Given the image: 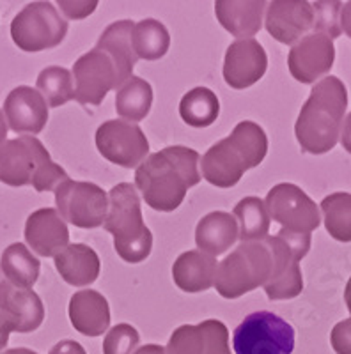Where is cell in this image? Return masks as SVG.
Here are the masks:
<instances>
[{"label":"cell","instance_id":"1","mask_svg":"<svg viewBox=\"0 0 351 354\" xmlns=\"http://www.w3.org/2000/svg\"><path fill=\"white\" fill-rule=\"evenodd\" d=\"M201 156L185 145H170L145 158L135 172V186L154 211L170 213L183 204L186 189L201 183Z\"/></svg>","mask_w":351,"mask_h":354},{"label":"cell","instance_id":"2","mask_svg":"<svg viewBox=\"0 0 351 354\" xmlns=\"http://www.w3.org/2000/svg\"><path fill=\"white\" fill-rule=\"evenodd\" d=\"M348 106L346 85L337 77L321 78L300 110L295 135L305 153L325 154L339 142Z\"/></svg>","mask_w":351,"mask_h":354},{"label":"cell","instance_id":"3","mask_svg":"<svg viewBox=\"0 0 351 354\" xmlns=\"http://www.w3.org/2000/svg\"><path fill=\"white\" fill-rule=\"evenodd\" d=\"M268 153L264 129L252 121L236 124L229 137L217 142L201 160L202 177L218 188H233L246 170L254 169Z\"/></svg>","mask_w":351,"mask_h":354},{"label":"cell","instance_id":"4","mask_svg":"<svg viewBox=\"0 0 351 354\" xmlns=\"http://www.w3.org/2000/svg\"><path fill=\"white\" fill-rule=\"evenodd\" d=\"M66 179V170L53 163L36 137L24 135L0 145V181L4 185H33L36 192H55Z\"/></svg>","mask_w":351,"mask_h":354},{"label":"cell","instance_id":"5","mask_svg":"<svg viewBox=\"0 0 351 354\" xmlns=\"http://www.w3.org/2000/svg\"><path fill=\"white\" fill-rule=\"evenodd\" d=\"M103 225L114 236V246L123 261L137 264L150 257L153 234L144 223L141 197L134 185L121 183L110 189L109 214Z\"/></svg>","mask_w":351,"mask_h":354},{"label":"cell","instance_id":"6","mask_svg":"<svg viewBox=\"0 0 351 354\" xmlns=\"http://www.w3.org/2000/svg\"><path fill=\"white\" fill-rule=\"evenodd\" d=\"M273 270V255L268 243L243 241L227 255L217 270L215 287L226 299L242 298L243 294L264 287Z\"/></svg>","mask_w":351,"mask_h":354},{"label":"cell","instance_id":"7","mask_svg":"<svg viewBox=\"0 0 351 354\" xmlns=\"http://www.w3.org/2000/svg\"><path fill=\"white\" fill-rule=\"evenodd\" d=\"M264 241L268 243L273 255L271 277L264 283L267 296L271 301L296 298L303 290L300 261L311 250V234L280 229L277 236H268Z\"/></svg>","mask_w":351,"mask_h":354},{"label":"cell","instance_id":"8","mask_svg":"<svg viewBox=\"0 0 351 354\" xmlns=\"http://www.w3.org/2000/svg\"><path fill=\"white\" fill-rule=\"evenodd\" d=\"M236 354H291L295 349V330L273 312L246 315L233 333Z\"/></svg>","mask_w":351,"mask_h":354},{"label":"cell","instance_id":"9","mask_svg":"<svg viewBox=\"0 0 351 354\" xmlns=\"http://www.w3.org/2000/svg\"><path fill=\"white\" fill-rule=\"evenodd\" d=\"M68 34V21L52 2H30L11 21V37L24 52L55 48Z\"/></svg>","mask_w":351,"mask_h":354},{"label":"cell","instance_id":"10","mask_svg":"<svg viewBox=\"0 0 351 354\" xmlns=\"http://www.w3.org/2000/svg\"><path fill=\"white\" fill-rule=\"evenodd\" d=\"M57 211L78 229H96L109 214V195L94 183L66 179L55 189Z\"/></svg>","mask_w":351,"mask_h":354},{"label":"cell","instance_id":"11","mask_svg":"<svg viewBox=\"0 0 351 354\" xmlns=\"http://www.w3.org/2000/svg\"><path fill=\"white\" fill-rule=\"evenodd\" d=\"M264 205L271 220L291 232L311 234L321 223L318 204L302 188L291 183L275 185L268 192Z\"/></svg>","mask_w":351,"mask_h":354},{"label":"cell","instance_id":"12","mask_svg":"<svg viewBox=\"0 0 351 354\" xmlns=\"http://www.w3.org/2000/svg\"><path fill=\"white\" fill-rule=\"evenodd\" d=\"M96 147L110 163L125 169L138 167L150 153V142L137 124L128 121H105L96 131Z\"/></svg>","mask_w":351,"mask_h":354},{"label":"cell","instance_id":"13","mask_svg":"<svg viewBox=\"0 0 351 354\" xmlns=\"http://www.w3.org/2000/svg\"><path fill=\"white\" fill-rule=\"evenodd\" d=\"M75 100L82 105H101L107 94L117 88V71L103 50H91L73 64Z\"/></svg>","mask_w":351,"mask_h":354},{"label":"cell","instance_id":"14","mask_svg":"<svg viewBox=\"0 0 351 354\" xmlns=\"http://www.w3.org/2000/svg\"><path fill=\"white\" fill-rule=\"evenodd\" d=\"M335 61L334 43L321 32L303 36L287 55V66L295 80L300 84H314L325 77Z\"/></svg>","mask_w":351,"mask_h":354},{"label":"cell","instance_id":"15","mask_svg":"<svg viewBox=\"0 0 351 354\" xmlns=\"http://www.w3.org/2000/svg\"><path fill=\"white\" fill-rule=\"evenodd\" d=\"M167 354H233L229 331L224 322L208 319L197 326H179L172 331L167 344Z\"/></svg>","mask_w":351,"mask_h":354},{"label":"cell","instance_id":"16","mask_svg":"<svg viewBox=\"0 0 351 354\" xmlns=\"http://www.w3.org/2000/svg\"><path fill=\"white\" fill-rule=\"evenodd\" d=\"M268 68V57L261 43L252 39H238L229 44L224 59V80L229 87L242 88L258 84Z\"/></svg>","mask_w":351,"mask_h":354},{"label":"cell","instance_id":"17","mask_svg":"<svg viewBox=\"0 0 351 354\" xmlns=\"http://www.w3.org/2000/svg\"><path fill=\"white\" fill-rule=\"evenodd\" d=\"M267 30L282 44H296L314 27V8L305 0H273L267 9Z\"/></svg>","mask_w":351,"mask_h":354},{"label":"cell","instance_id":"18","mask_svg":"<svg viewBox=\"0 0 351 354\" xmlns=\"http://www.w3.org/2000/svg\"><path fill=\"white\" fill-rule=\"evenodd\" d=\"M4 115L8 126L17 133L37 135L48 121V105L37 88L20 85L12 88L4 101Z\"/></svg>","mask_w":351,"mask_h":354},{"label":"cell","instance_id":"19","mask_svg":"<svg viewBox=\"0 0 351 354\" xmlns=\"http://www.w3.org/2000/svg\"><path fill=\"white\" fill-rule=\"evenodd\" d=\"M25 241L41 257H57L69 245L68 225L59 211L43 207L27 218Z\"/></svg>","mask_w":351,"mask_h":354},{"label":"cell","instance_id":"20","mask_svg":"<svg viewBox=\"0 0 351 354\" xmlns=\"http://www.w3.org/2000/svg\"><path fill=\"white\" fill-rule=\"evenodd\" d=\"M134 21L121 20L114 21L112 25L103 30L96 43L98 50H103L107 55L112 59L117 71V91L134 77L135 64H137V55L132 46V32H134Z\"/></svg>","mask_w":351,"mask_h":354},{"label":"cell","instance_id":"21","mask_svg":"<svg viewBox=\"0 0 351 354\" xmlns=\"http://www.w3.org/2000/svg\"><path fill=\"white\" fill-rule=\"evenodd\" d=\"M73 328L85 337H100L110 326V308L98 290H78L69 299Z\"/></svg>","mask_w":351,"mask_h":354},{"label":"cell","instance_id":"22","mask_svg":"<svg viewBox=\"0 0 351 354\" xmlns=\"http://www.w3.org/2000/svg\"><path fill=\"white\" fill-rule=\"evenodd\" d=\"M264 0H217L215 15L227 32L240 39H252L261 30Z\"/></svg>","mask_w":351,"mask_h":354},{"label":"cell","instance_id":"23","mask_svg":"<svg viewBox=\"0 0 351 354\" xmlns=\"http://www.w3.org/2000/svg\"><path fill=\"white\" fill-rule=\"evenodd\" d=\"M218 264L201 250H190L172 264L174 283L185 292H202L215 283Z\"/></svg>","mask_w":351,"mask_h":354},{"label":"cell","instance_id":"24","mask_svg":"<svg viewBox=\"0 0 351 354\" xmlns=\"http://www.w3.org/2000/svg\"><path fill=\"white\" fill-rule=\"evenodd\" d=\"M238 238V221L233 214L224 213V211H213V213L202 216L195 229L197 248L211 257L226 254L227 250L233 248Z\"/></svg>","mask_w":351,"mask_h":354},{"label":"cell","instance_id":"25","mask_svg":"<svg viewBox=\"0 0 351 354\" xmlns=\"http://www.w3.org/2000/svg\"><path fill=\"white\" fill-rule=\"evenodd\" d=\"M55 268L66 283L85 287L96 282L100 277V257L91 246L73 243L57 255Z\"/></svg>","mask_w":351,"mask_h":354},{"label":"cell","instance_id":"26","mask_svg":"<svg viewBox=\"0 0 351 354\" xmlns=\"http://www.w3.org/2000/svg\"><path fill=\"white\" fill-rule=\"evenodd\" d=\"M0 314L4 315L11 331L30 333L37 330L45 319V306L34 290L15 287Z\"/></svg>","mask_w":351,"mask_h":354},{"label":"cell","instance_id":"27","mask_svg":"<svg viewBox=\"0 0 351 354\" xmlns=\"http://www.w3.org/2000/svg\"><path fill=\"white\" fill-rule=\"evenodd\" d=\"M0 270L9 283L17 289H30L37 282L41 262L21 243H12L4 250L0 259Z\"/></svg>","mask_w":351,"mask_h":354},{"label":"cell","instance_id":"28","mask_svg":"<svg viewBox=\"0 0 351 354\" xmlns=\"http://www.w3.org/2000/svg\"><path fill=\"white\" fill-rule=\"evenodd\" d=\"M153 105V87L144 78L132 77L116 94V112L128 122H138Z\"/></svg>","mask_w":351,"mask_h":354},{"label":"cell","instance_id":"29","mask_svg":"<svg viewBox=\"0 0 351 354\" xmlns=\"http://www.w3.org/2000/svg\"><path fill=\"white\" fill-rule=\"evenodd\" d=\"M220 113V101L208 87H195L183 96L179 103V115L188 126L208 128L217 121Z\"/></svg>","mask_w":351,"mask_h":354},{"label":"cell","instance_id":"30","mask_svg":"<svg viewBox=\"0 0 351 354\" xmlns=\"http://www.w3.org/2000/svg\"><path fill=\"white\" fill-rule=\"evenodd\" d=\"M132 46H134L137 59L158 61L169 52V30L162 21L153 20V18L138 21L134 27V32H132Z\"/></svg>","mask_w":351,"mask_h":354},{"label":"cell","instance_id":"31","mask_svg":"<svg viewBox=\"0 0 351 354\" xmlns=\"http://www.w3.org/2000/svg\"><path fill=\"white\" fill-rule=\"evenodd\" d=\"M234 218L238 221L240 239L243 241H262L268 238L270 214L267 205L258 197H245L234 207Z\"/></svg>","mask_w":351,"mask_h":354},{"label":"cell","instance_id":"32","mask_svg":"<svg viewBox=\"0 0 351 354\" xmlns=\"http://www.w3.org/2000/svg\"><path fill=\"white\" fill-rule=\"evenodd\" d=\"M37 93L45 97L46 105L57 109L75 100L73 75L61 66H50L37 75Z\"/></svg>","mask_w":351,"mask_h":354},{"label":"cell","instance_id":"33","mask_svg":"<svg viewBox=\"0 0 351 354\" xmlns=\"http://www.w3.org/2000/svg\"><path fill=\"white\" fill-rule=\"evenodd\" d=\"M325 227L332 238L341 243L351 241V194L337 192L321 202Z\"/></svg>","mask_w":351,"mask_h":354},{"label":"cell","instance_id":"34","mask_svg":"<svg viewBox=\"0 0 351 354\" xmlns=\"http://www.w3.org/2000/svg\"><path fill=\"white\" fill-rule=\"evenodd\" d=\"M314 8V28L330 39H335L343 34L341 28V9L343 4L337 0H319L312 4Z\"/></svg>","mask_w":351,"mask_h":354},{"label":"cell","instance_id":"35","mask_svg":"<svg viewBox=\"0 0 351 354\" xmlns=\"http://www.w3.org/2000/svg\"><path fill=\"white\" fill-rule=\"evenodd\" d=\"M141 335L132 324H117L103 340V354H134L138 347Z\"/></svg>","mask_w":351,"mask_h":354},{"label":"cell","instance_id":"36","mask_svg":"<svg viewBox=\"0 0 351 354\" xmlns=\"http://www.w3.org/2000/svg\"><path fill=\"white\" fill-rule=\"evenodd\" d=\"M330 344L337 354H351V319L335 324L330 333Z\"/></svg>","mask_w":351,"mask_h":354},{"label":"cell","instance_id":"37","mask_svg":"<svg viewBox=\"0 0 351 354\" xmlns=\"http://www.w3.org/2000/svg\"><path fill=\"white\" fill-rule=\"evenodd\" d=\"M57 6L61 8V11L64 12L66 18L69 20H84L85 17H89L91 12H94V9L98 8L96 0H84V2H68V0H59Z\"/></svg>","mask_w":351,"mask_h":354},{"label":"cell","instance_id":"38","mask_svg":"<svg viewBox=\"0 0 351 354\" xmlns=\"http://www.w3.org/2000/svg\"><path fill=\"white\" fill-rule=\"evenodd\" d=\"M48 354H87V353H85L84 347H82L78 342H75V340H62V342L55 344Z\"/></svg>","mask_w":351,"mask_h":354},{"label":"cell","instance_id":"39","mask_svg":"<svg viewBox=\"0 0 351 354\" xmlns=\"http://www.w3.org/2000/svg\"><path fill=\"white\" fill-rule=\"evenodd\" d=\"M341 144H343L344 149L351 154V112L348 113V117L344 119L343 133H341Z\"/></svg>","mask_w":351,"mask_h":354},{"label":"cell","instance_id":"40","mask_svg":"<svg viewBox=\"0 0 351 354\" xmlns=\"http://www.w3.org/2000/svg\"><path fill=\"white\" fill-rule=\"evenodd\" d=\"M12 289H15V287H12L11 283H9V280L4 277L2 270H0V310L4 308L6 301H8L9 294H11Z\"/></svg>","mask_w":351,"mask_h":354},{"label":"cell","instance_id":"41","mask_svg":"<svg viewBox=\"0 0 351 354\" xmlns=\"http://www.w3.org/2000/svg\"><path fill=\"white\" fill-rule=\"evenodd\" d=\"M341 28L351 37V2H346L341 9Z\"/></svg>","mask_w":351,"mask_h":354},{"label":"cell","instance_id":"42","mask_svg":"<svg viewBox=\"0 0 351 354\" xmlns=\"http://www.w3.org/2000/svg\"><path fill=\"white\" fill-rule=\"evenodd\" d=\"M9 333H11V328H9V324H8V321L4 319V315L0 314V351L8 346Z\"/></svg>","mask_w":351,"mask_h":354},{"label":"cell","instance_id":"43","mask_svg":"<svg viewBox=\"0 0 351 354\" xmlns=\"http://www.w3.org/2000/svg\"><path fill=\"white\" fill-rule=\"evenodd\" d=\"M134 354H167L165 349L158 344H147L144 347H138Z\"/></svg>","mask_w":351,"mask_h":354},{"label":"cell","instance_id":"44","mask_svg":"<svg viewBox=\"0 0 351 354\" xmlns=\"http://www.w3.org/2000/svg\"><path fill=\"white\" fill-rule=\"evenodd\" d=\"M6 135H8V122H6L4 112L0 110V145L6 142Z\"/></svg>","mask_w":351,"mask_h":354},{"label":"cell","instance_id":"45","mask_svg":"<svg viewBox=\"0 0 351 354\" xmlns=\"http://www.w3.org/2000/svg\"><path fill=\"white\" fill-rule=\"evenodd\" d=\"M344 301H346V306L351 314V277L346 283V290H344Z\"/></svg>","mask_w":351,"mask_h":354},{"label":"cell","instance_id":"46","mask_svg":"<svg viewBox=\"0 0 351 354\" xmlns=\"http://www.w3.org/2000/svg\"><path fill=\"white\" fill-rule=\"evenodd\" d=\"M2 354H37L30 349H25V347H18V349H9Z\"/></svg>","mask_w":351,"mask_h":354}]
</instances>
